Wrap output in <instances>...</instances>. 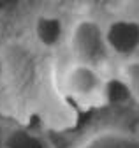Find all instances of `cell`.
<instances>
[{
  "instance_id": "6da1fadb",
  "label": "cell",
  "mask_w": 139,
  "mask_h": 148,
  "mask_svg": "<svg viewBox=\"0 0 139 148\" xmlns=\"http://www.w3.org/2000/svg\"><path fill=\"white\" fill-rule=\"evenodd\" d=\"M69 46L78 62L99 65L106 60L108 51L111 49L108 44L106 28H102L93 18H79L72 25L69 34Z\"/></svg>"
},
{
  "instance_id": "7a4b0ae2",
  "label": "cell",
  "mask_w": 139,
  "mask_h": 148,
  "mask_svg": "<svg viewBox=\"0 0 139 148\" xmlns=\"http://www.w3.org/2000/svg\"><path fill=\"white\" fill-rule=\"evenodd\" d=\"M63 86L69 95L88 101L97 97L100 92H106L108 85L104 83L100 72L97 71V65L76 60L63 74Z\"/></svg>"
},
{
  "instance_id": "3957f363",
  "label": "cell",
  "mask_w": 139,
  "mask_h": 148,
  "mask_svg": "<svg viewBox=\"0 0 139 148\" xmlns=\"http://www.w3.org/2000/svg\"><path fill=\"white\" fill-rule=\"evenodd\" d=\"M106 35L113 51L130 55L139 46V23L130 20H116L106 28Z\"/></svg>"
},
{
  "instance_id": "277c9868",
  "label": "cell",
  "mask_w": 139,
  "mask_h": 148,
  "mask_svg": "<svg viewBox=\"0 0 139 148\" xmlns=\"http://www.w3.org/2000/svg\"><path fill=\"white\" fill-rule=\"evenodd\" d=\"M79 148H139V139L123 131H100L90 136Z\"/></svg>"
},
{
  "instance_id": "5b68a950",
  "label": "cell",
  "mask_w": 139,
  "mask_h": 148,
  "mask_svg": "<svg viewBox=\"0 0 139 148\" xmlns=\"http://www.w3.org/2000/svg\"><path fill=\"white\" fill-rule=\"evenodd\" d=\"M35 35L44 46H48V48L55 46L62 37L60 20L55 16H41L35 23Z\"/></svg>"
},
{
  "instance_id": "8992f818",
  "label": "cell",
  "mask_w": 139,
  "mask_h": 148,
  "mask_svg": "<svg viewBox=\"0 0 139 148\" xmlns=\"http://www.w3.org/2000/svg\"><path fill=\"white\" fill-rule=\"evenodd\" d=\"M7 148H44L41 139L30 134L28 131L16 129L7 138Z\"/></svg>"
},
{
  "instance_id": "52a82bcc",
  "label": "cell",
  "mask_w": 139,
  "mask_h": 148,
  "mask_svg": "<svg viewBox=\"0 0 139 148\" xmlns=\"http://www.w3.org/2000/svg\"><path fill=\"white\" fill-rule=\"evenodd\" d=\"M123 74H121V81L129 88L130 95L139 97V60H129L123 65Z\"/></svg>"
},
{
  "instance_id": "ba28073f",
  "label": "cell",
  "mask_w": 139,
  "mask_h": 148,
  "mask_svg": "<svg viewBox=\"0 0 139 148\" xmlns=\"http://www.w3.org/2000/svg\"><path fill=\"white\" fill-rule=\"evenodd\" d=\"M60 4H69V5H97V4H104L108 0H57Z\"/></svg>"
},
{
  "instance_id": "9c48e42d",
  "label": "cell",
  "mask_w": 139,
  "mask_h": 148,
  "mask_svg": "<svg viewBox=\"0 0 139 148\" xmlns=\"http://www.w3.org/2000/svg\"><path fill=\"white\" fill-rule=\"evenodd\" d=\"M16 4H20V0H0V5H5V7H11V5H16Z\"/></svg>"
},
{
  "instance_id": "30bf717a",
  "label": "cell",
  "mask_w": 139,
  "mask_h": 148,
  "mask_svg": "<svg viewBox=\"0 0 139 148\" xmlns=\"http://www.w3.org/2000/svg\"><path fill=\"white\" fill-rule=\"evenodd\" d=\"M2 141H4L2 139V129H0V148H2Z\"/></svg>"
},
{
  "instance_id": "8fae6325",
  "label": "cell",
  "mask_w": 139,
  "mask_h": 148,
  "mask_svg": "<svg viewBox=\"0 0 139 148\" xmlns=\"http://www.w3.org/2000/svg\"><path fill=\"white\" fill-rule=\"evenodd\" d=\"M0 7H2V5H0Z\"/></svg>"
}]
</instances>
